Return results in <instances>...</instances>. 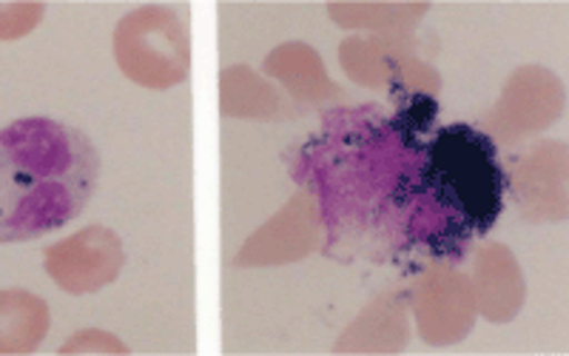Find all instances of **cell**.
<instances>
[{"mask_svg":"<svg viewBox=\"0 0 569 356\" xmlns=\"http://www.w3.org/2000/svg\"><path fill=\"white\" fill-rule=\"evenodd\" d=\"M100 155L74 126L23 117L0 129V246L38 240L83 214Z\"/></svg>","mask_w":569,"mask_h":356,"instance_id":"obj_1","label":"cell"},{"mask_svg":"<svg viewBox=\"0 0 569 356\" xmlns=\"http://www.w3.org/2000/svg\"><path fill=\"white\" fill-rule=\"evenodd\" d=\"M507 169L490 135L450 123L419 149L410 182L416 240L441 257H465L467 243L485 237L505 208Z\"/></svg>","mask_w":569,"mask_h":356,"instance_id":"obj_2","label":"cell"},{"mask_svg":"<svg viewBox=\"0 0 569 356\" xmlns=\"http://www.w3.org/2000/svg\"><path fill=\"white\" fill-rule=\"evenodd\" d=\"M117 66L142 89H174L191 75V38L169 7H140L123 14L111 38Z\"/></svg>","mask_w":569,"mask_h":356,"instance_id":"obj_3","label":"cell"},{"mask_svg":"<svg viewBox=\"0 0 569 356\" xmlns=\"http://www.w3.org/2000/svg\"><path fill=\"white\" fill-rule=\"evenodd\" d=\"M563 83L543 66H521L507 80L496 109L481 120L485 135H496L501 142H512L525 135L550 129L563 115Z\"/></svg>","mask_w":569,"mask_h":356,"instance_id":"obj_4","label":"cell"},{"mask_svg":"<svg viewBox=\"0 0 569 356\" xmlns=\"http://www.w3.org/2000/svg\"><path fill=\"white\" fill-rule=\"evenodd\" d=\"M126 266L123 240L106 226H89L43 251L46 274L74 297L103 291Z\"/></svg>","mask_w":569,"mask_h":356,"instance_id":"obj_5","label":"cell"},{"mask_svg":"<svg viewBox=\"0 0 569 356\" xmlns=\"http://www.w3.org/2000/svg\"><path fill=\"white\" fill-rule=\"evenodd\" d=\"M410 308L427 345L461 343L479 317L472 279L461 271L421 274L410 291Z\"/></svg>","mask_w":569,"mask_h":356,"instance_id":"obj_6","label":"cell"},{"mask_svg":"<svg viewBox=\"0 0 569 356\" xmlns=\"http://www.w3.org/2000/svg\"><path fill=\"white\" fill-rule=\"evenodd\" d=\"M569 151L563 142H538L507 169V191L530 222L563 220L569 214Z\"/></svg>","mask_w":569,"mask_h":356,"instance_id":"obj_7","label":"cell"},{"mask_svg":"<svg viewBox=\"0 0 569 356\" xmlns=\"http://www.w3.org/2000/svg\"><path fill=\"white\" fill-rule=\"evenodd\" d=\"M319 234H322V222H319L317 202H313L308 191H299L271 222H266L240 248V254L233 257V268H262L297 263V259L317 251Z\"/></svg>","mask_w":569,"mask_h":356,"instance_id":"obj_8","label":"cell"},{"mask_svg":"<svg viewBox=\"0 0 569 356\" xmlns=\"http://www.w3.org/2000/svg\"><path fill=\"white\" fill-rule=\"evenodd\" d=\"M472 294H476V308L487 323L501 325L518 317L527 299V283L510 248L501 243L479 248Z\"/></svg>","mask_w":569,"mask_h":356,"instance_id":"obj_9","label":"cell"},{"mask_svg":"<svg viewBox=\"0 0 569 356\" xmlns=\"http://www.w3.org/2000/svg\"><path fill=\"white\" fill-rule=\"evenodd\" d=\"M262 69H266L268 78L279 80L299 103L319 106L339 98L337 83L328 78L322 58L308 43L293 40V43L277 46L266 58Z\"/></svg>","mask_w":569,"mask_h":356,"instance_id":"obj_10","label":"cell"},{"mask_svg":"<svg viewBox=\"0 0 569 356\" xmlns=\"http://www.w3.org/2000/svg\"><path fill=\"white\" fill-rule=\"evenodd\" d=\"M52 328L46 299L32 291H0V356L34 354Z\"/></svg>","mask_w":569,"mask_h":356,"instance_id":"obj_11","label":"cell"},{"mask_svg":"<svg viewBox=\"0 0 569 356\" xmlns=\"http://www.w3.org/2000/svg\"><path fill=\"white\" fill-rule=\"evenodd\" d=\"M405 343V308L399 297H382L370 305L359 323L337 345V354H359V350H399Z\"/></svg>","mask_w":569,"mask_h":356,"instance_id":"obj_12","label":"cell"},{"mask_svg":"<svg viewBox=\"0 0 569 356\" xmlns=\"http://www.w3.org/2000/svg\"><path fill=\"white\" fill-rule=\"evenodd\" d=\"M220 106L226 117L242 120H271L282 109L273 86L257 78L246 66H231L220 75Z\"/></svg>","mask_w":569,"mask_h":356,"instance_id":"obj_13","label":"cell"},{"mask_svg":"<svg viewBox=\"0 0 569 356\" xmlns=\"http://www.w3.org/2000/svg\"><path fill=\"white\" fill-rule=\"evenodd\" d=\"M396 46L385 38H350L339 49L345 71L356 83L365 86H396L399 89V75L405 71L401 60L396 58Z\"/></svg>","mask_w":569,"mask_h":356,"instance_id":"obj_14","label":"cell"},{"mask_svg":"<svg viewBox=\"0 0 569 356\" xmlns=\"http://www.w3.org/2000/svg\"><path fill=\"white\" fill-rule=\"evenodd\" d=\"M330 14L339 27H368V29H388L410 23L427 12V3H330Z\"/></svg>","mask_w":569,"mask_h":356,"instance_id":"obj_15","label":"cell"},{"mask_svg":"<svg viewBox=\"0 0 569 356\" xmlns=\"http://www.w3.org/2000/svg\"><path fill=\"white\" fill-rule=\"evenodd\" d=\"M46 7L40 0H0V43L27 38L43 20Z\"/></svg>","mask_w":569,"mask_h":356,"instance_id":"obj_16","label":"cell"},{"mask_svg":"<svg viewBox=\"0 0 569 356\" xmlns=\"http://www.w3.org/2000/svg\"><path fill=\"white\" fill-rule=\"evenodd\" d=\"M60 356H89V354H117L123 356L129 354V348H126L120 339L114 337V334H109V330H78L74 337L69 339L66 345H60L58 350Z\"/></svg>","mask_w":569,"mask_h":356,"instance_id":"obj_17","label":"cell"}]
</instances>
